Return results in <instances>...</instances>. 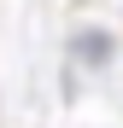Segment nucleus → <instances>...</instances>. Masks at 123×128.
<instances>
[{
	"mask_svg": "<svg viewBox=\"0 0 123 128\" xmlns=\"http://www.w3.org/2000/svg\"><path fill=\"white\" fill-rule=\"evenodd\" d=\"M76 52H82V58H94L88 70H106V58H111V35H106V29H94V35H76Z\"/></svg>",
	"mask_w": 123,
	"mask_h": 128,
	"instance_id": "obj_1",
	"label": "nucleus"
}]
</instances>
